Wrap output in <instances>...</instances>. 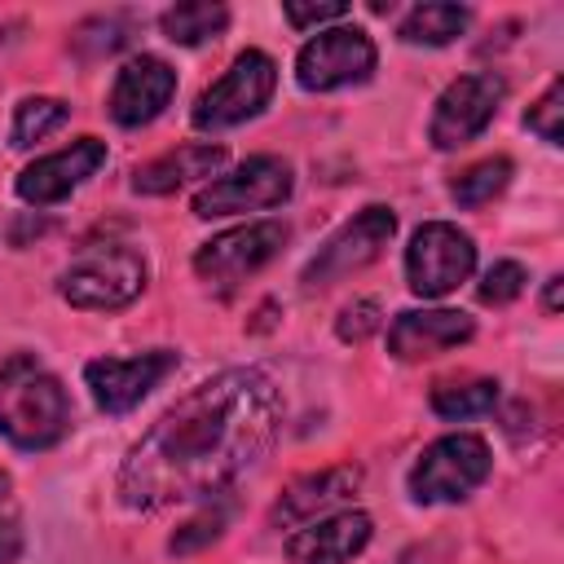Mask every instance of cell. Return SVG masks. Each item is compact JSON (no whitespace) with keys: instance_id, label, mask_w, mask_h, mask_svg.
<instances>
[{"instance_id":"ffe728a7","label":"cell","mask_w":564,"mask_h":564,"mask_svg":"<svg viewBox=\"0 0 564 564\" xmlns=\"http://www.w3.org/2000/svg\"><path fill=\"white\" fill-rule=\"evenodd\" d=\"M159 26H163V35H167L172 44L194 48V44L216 40V35L229 26V9H225V4H207V0H189V4L163 9V13H159Z\"/></svg>"},{"instance_id":"603a6c76","label":"cell","mask_w":564,"mask_h":564,"mask_svg":"<svg viewBox=\"0 0 564 564\" xmlns=\"http://www.w3.org/2000/svg\"><path fill=\"white\" fill-rule=\"evenodd\" d=\"M507 181H511V159H502V154L498 159H480V163H471L467 172H458L449 181V198L458 207H485L507 189Z\"/></svg>"},{"instance_id":"7402d4cb","label":"cell","mask_w":564,"mask_h":564,"mask_svg":"<svg viewBox=\"0 0 564 564\" xmlns=\"http://www.w3.org/2000/svg\"><path fill=\"white\" fill-rule=\"evenodd\" d=\"M66 119H70V106H66L62 97H26V101H18V106H13L9 141H13L18 150H26V145L44 141L48 132H57Z\"/></svg>"},{"instance_id":"ba28073f","label":"cell","mask_w":564,"mask_h":564,"mask_svg":"<svg viewBox=\"0 0 564 564\" xmlns=\"http://www.w3.org/2000/svg\"><path fill=\"white\" fill-rule=\"evenodd\" d=\"M476 269V242L471 234H463L449 220H427L414 229L410 247H405V282L414 295L436 300L458 291V282H467Z\"/></svg>"},{"instance_id":"9c48e42d","label":"cell","mask_w":564,"mask_h":564,"mask_svg":"<svg viewBox=\"0 0 564 564\" xmlns=\"http://www.w3.org/2000/svg\"><path fill=\"white\" fill-rule=\"evenodd\" d=\"M507 97V79L498 70H471V75H458L441 97H436V110H432V123H427V141L436 150H458L467 141H476L498 106Z\"/></svg>"},{"instance_id":"8992f818","label":"cell","mask_w":564,"mask_h":564,"mask_svg":"<svg viewBox=\"0 0 564 564\" xmlns=\"http://www.w3.org/2000/svg\"><path fill=\"white\" fill-rule=\"evenodd\" d=\"M392 234H397V212H392V207H383V203L361 207V212H357L352 220H344V225L317 247V256L304 264V273H300L304 291L335 286L339 278H348V273L375 264L379 251L392 242Z\"/></svg>"},{"instance_id":"e0dca14e","label":"cell","mask_w":564,"mask_h":564,"mask_svg":"<svg viewBox=\"0 0 564 564\" xmlns=\"http://www.w3.org/2000/svg\"><path fill=\"white\" fill-rule=\"evenodd\" d=\"M375 524L366 511H330L308 524H300L286 538V560L291 564H348L352 555L366 551Z\"/></svg>"},{"instance_id":"44dd1931","label":"cell","mask_w":564,"mask_h":564,"mask_svg":"<svg viewBox=\"0 0 564 564\" xmlns=\"http://www.w3.org/2000/svg\"><path fill=\"white\" fill-rule=\"evenodd\" d=\"M494 405H498V383L494 379H449V383L432 388V410L449 423L489 414Z\"/></svg>"},{"instance_id":"f546056e","label":"cell","mask_w":564,"mask_h":564,"mask_svg":"<svg viewBox=\"0 0 564 564\" xmlns=\"http://www.w3.org/2000/svg\"><path fill=\"white\" fill-rule=\"evenodd\" d=\"M18 555H22V524L0 520V564H18Z\"/></svg>"},{"instance_id":"83f0119b","label":"cell","mask_w":564,"mask_h":564,"mask_svg":"<svg viewBox=\"0 0 564 564\" xmlns=\"http://www.w3.org/2000/svg\"><path fill=\"white\" fill-rule=\"evenodd\" d=\"M220 529H225V511H203V516L185 520V524L172 533L167 551H172V555H189V551H198V546L216 542V538H220Z\"/></svg>"},{"instance_id":"277c9868","label":"cell","mask_w":564,"mask_h":564,"mask_svg":"<svg viewBox=\"0 0 564 564\" xmlns=\"http://www.w3.org/2000/svg\"><path fill=\"white\" fill-rule=\"evenodd\" d=\"M494 467V454L485 445V436H471V432H449V436H436L410 467V498L414 502H458L467 498L471 489L485 485Z\"/></svg>"},{"instance_id":"ac0fdd59","label":"cell","mask_w":564,"mask_h":564,"mask_svg":"<svg viewBox=\"0 0 564 564\" xmlns=\"http://www.w3.org/2000/svg\"><path fill=\"white\" fill-rule=\"evenodd\" d=\"M220 163H225V145L194 141V145L167 150V154L150 159L145 167H137L132 172V189L137 194H176L189 181H212L220 172Z\"/></svg>"},{"instance_id":"52a82bcc","label":"cell","mask_w":564,"mask_h":564,"mask_svg":"<svg viewBox=\"0 0 564 564\" xmlns=\"http://www.w3.org/2000/svg\"><path fill=\"white\" fill-rule=\"evenodd\" d=\"M295 189L291 163L278 154H251L247 163H238L225 176H212L198 194H194V216L212 220V216H238V212H264V207H282Z\"/></svg>"},{"instance_id":"30bf717a","label":"cell","mask_w":564,"mask_h":564,"mask_svg":"<svg viewBox=\"0 0 564 564\" xmlns=\"http://www.w3.org/2000/svg\"><path fill=\"white\" fill-rule=\"evenodd\" d=\"M291 238V229L282 220H251V225H238V229H225L216 238H207L198 251H194V273L207 282V286H238L242 278H251L256 269H264L282 242Z\"/></svg>"},{"instance_id":"d6986e66","label":"cell","mask_w":564,"mask_h":564,"mask_svg":"<svg viewBox=\"0 0 564 564\" xmlns=\"http://www.w3.org/2000/svg\"><path fill=\"white\" fill-rule=\"evenodd\" d=\"M467 22H471V13L463 9V4H449V0H432V4H414L405 18H401V26H397V35L405 40V44H449V40H458L463 31H467Z\"/></svg>"},{"instance_id":"cb8c5ba5","label":"cell","mask_w":564,"mask_h":564,"mask_svg":"<svg viewBox=\"0 0 564 564\" xmlns=\"http://www.w3.org/2000/svg\"><path fill=\"white\" fill-rule=\"evenodd\" d=\"M564 79L555 75L551 84H546V93L524 110V128L533 132V137H542L546 145H560L564 141Z\"/></svg>"},{"instance_id":"d4e9b609","label":"cell","mask_w":564,"mask_h":564,"mask_svg":"<svg viewBox=\"0 0 564 564\" xmlns=\"http://www.w3.org/2000/svg\"><path fill=\"white\" fill-rule=\"evenodd\" d=\"M524 282H529L524 264H516V260H498L494 269H485V278H480V286H476V295H480V304L502 308V304H511V300H520V295H524Z\"/></svg>"},{"instance_id":"4dcf8cb0","label":"cell","mask_w":564,"mask_h":564,"mask_svg":"<svg viewBox=\"0 0 564 564\" xmlns=\"http://www.w3.org/2000/svg\"><path fill=\"white\" fill-rule=\"evenodd\" d=\"M560 286H564V278H546V295H542L546 313H560Z\"/></svg>"},{"instance_id":"f1b7e54d","label":"cell","mask_w":564,"mask_h":564,"mask_svg":"<svg viewBox=\"0 0 564 564\" xmlns=\"http://www.w3.org/2000/svg\"><path fill=\"white\" fill-rule=\"evenodd\" d=\"M282 13H286V22H291V26L308 31V26H322V22L344 18V13H348V4H344V0H313V4H304V0H286V4H282Z\"/></svg>"},{"instance_id":"5bb4252c","label":"cell","mask_w":564,"mask_h":564,"mask_svg":"<svg viewBox=\"0 0 564 564\" xmlns=\"http://www.w3.org/2000/svg\"><path fill=\"white\" fill-rule=\"evenodd\" d=\"M172 93H176V70L163 57L141 53V57L119 66L106 110L119 128H141V123H154L167 110Z\"/></svg>"},{"instance_id":"4316f807","label":"cell","mask_w":564,"mask_h":564,"mask_svg":"<svg viewBox=\"0 0 564 564\" xmlns=\"http://www.w3.org/2000/svg\"><path fill=\"white\" fill-rule=\"evenodd\" d=\"M128 22L123 18H93V22H84L79 31H75V48L84 53V57H106V53H115V48H123L128 44Z\"/></svg>"},{"instance_id":"8fae6325","label":"cell","mask_w":564,"mask_h":564,"mask_svg":"<svg viewBox=\"0 0 564 564\" xmlns=\"http://www.w3.org/2000/svg\"><path fill=\"white\" fill-rule=\"evenodd\" d=\"M375 57L379 53L361 26H326L295 53V79L308 93H335L370 79Z\"/></svg>"},{"instance_id":"6da1fadb","label":"cell","mask_w":564,"mask_h":564,"mask_svg":"<svg viewBox=\"0 0 564 564\" xmlns=\"http://www.w3.org/2000/svg\"><path fill=\"white\" fill-rule=\"evenodd\" d=\"M278 427V383L256 366L220 370L167 405L128 449L119 467V498L132 511L212 498L269 454Z\"/></svg>"},{"instance_id":"5b68a950","label":"cell","mask_w":564,"mask_h":564,"mask_svg":"<svg viewBox=\"0 0 564 564\" xmlns=\"http://www.w3.org/2000/svg\"><path fill=\"white\" fill-rule=\"evenodd\" d=\"M273 88H278L273 57L260 53V48H247V53H238L229 62V70L212 88L198 93V101L189 110V123L203 128V132H220V128L247 123V119H256L269 106Z\"/></svg>"},{"instance_id":"2e32d148","label":"cell","mask_w":564,"mask_h":564,"mask_svg":"<svg viewBox=\"0 0 564 564\" xmlns=\"http://www.w3.org/2000/svg\"><path fill=\"white\" fill-rule=\"evenodd\" d=\"M361 485V467L352 463H335L322 471H308L300 480H291L278 502L269 507V529H300L317 516H330V507H339L344 498H352V489Z\"/></svg>"},{"instance_id":"9a60e30c","label":"cell","mask_w":564,"mask_h":564,"mask_svg":"<svg viewBox=\"0 0 564 564\" xmlns=\"http://www.w3.org/2000/svg\"><path fill=\"white\" fill-rule=\"evenodd\" d=\"M476 335V322L458 308H405L388 326V352L397 361H427L441 357Z\"/></svg>"},{"instance_id":"1f68e13d","label":"cell","mask_w":564,"mask_h":564,"mask_svg":"<svg viewBox=\"0 0 564 564\" xmlns=\"http://www.w3.org/2000/svg\"><path fill=\"white\" fill-rule=\"evenodd\" d=\"M0 498H9V471H0Z\"/></svg>"},{"instance_id":"7c38bea8","label":"cell","mask_w":564,"mask_h":564,"mask_svg":"<svg viewBox=\"0 0 564 564\" xmlns=\"http://www.w3.org/2000/svg\"><path fill=\"white\" fill-rule=\"evenodd\" d=\"M181 366V357L172 348H150L137 357H97L84 366V383L97 401V410L106 414H128L132 405H141L172 370Z\"/></svg>"},{"instance_id":"484cf974","label":"cell","mask_w":564,"mask_h":564,"mask_svg":"<svg viewBox=\"0 0 564 564\" xmlns=\"http://www.w3.org/2000/svg\"><path fill=\"white\" fill-rule=\"evenodd\" d=\"M379 326H383V304H379L375 295H361V300L344 304L339 317H335V335H339L344 344H366Z\"/></svg>"},{"instance_id":"4fadbf2b","label":"cell","mask_w":564,"mask_h":564,"mask_svg":"<svg viewBox=\"0 0 564 564\" xmlns=\"http://www.w3.org/2000/svg\"><path fill=\"white\" fill-rule=\"evenodd\" d=\"M106 163V141L97 137H79L35 163H26L18 172V198L31 203V207H53L62 203L70 189H79L97 167Z\"/></svg>"},{"instance_id":"3957f363","label":"cell","mask_w":564,"mask_h":564,"mask_svg":"<svg viewBox=\"0 0 564 564\" xmlns=\"http://www.w3.org/2000/svg\"><path fill=\"white\" fill-rule=\"evenodd\" d=\"M57 291L66 304L88 308V313H115L128 308L145 291V260L132 247L106 242V247H84L57 278Z\"/></svg>"},{"instance_id":"7a4b0ae2","label":"cell","mask_w":564,"mask_h":564,"mask_svg":"<svg viewBox=\"0 0 564 564\" xmlns=\"http://www.w3.org/2000/svg\"><path fill=\"white\" fill-rule=\"evenodd\" d=\"M70 427V397L62 379L35 357L13 352L0 361V436L18 449H48Z\"/></svg>"}]
</instances>
